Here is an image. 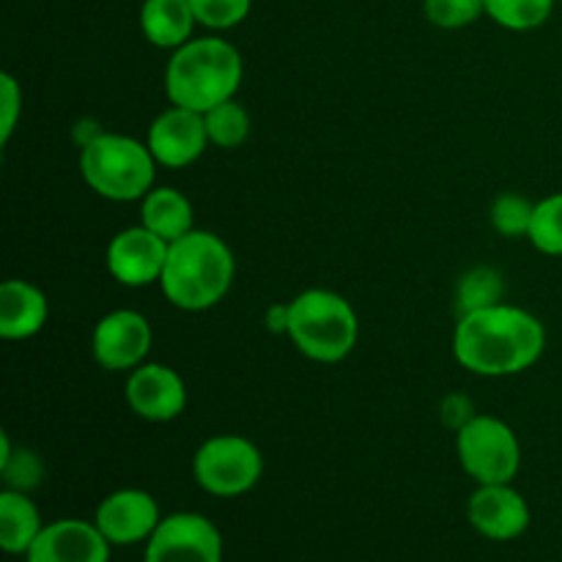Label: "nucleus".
Instances as JSON below:
<instances>
[{
	"label": "nucleus",
	"mask_w": 562,
	"mask_h": 562,
	"mask_svg": "<svg viewBox=\"0 0 562 562\" xmlns=\"http://www.w3.org/2000/svg\"><path fill=\"white\" fill-rule=\"evenodd\" d=\"M547 346V329L532 313L516 305L483 307L459 316L453 357L477 376H514L536 366Z\"/></svg>",
	"instance_id": "f257e3e1"
},
{
	"label": "nucleus",
	"mask_w": 562,
	"mask_h": 562,
	"mask_svg": "<svg viewBox=\"0 0 562 562\" xmlns=\"http://www.w3.org/2000/svg\"><path fill=\"white\" fill-rule=\"evenodd\" d=\"M245 77L241 53L220 36L190 38L173 49L165 66V93L170 104L206 113L236 99Z\"/></svg>",
	"instance_id": "f03ea898"
},
{
	"label": "nucleus",
	"mask_w": 562,
	"mask_h": 562,
	"mask_svg": "<svg viewBox=\"0 0 562 562\" xmlns=\"http://www.w3.org/2000/svg\"><path fill=\"white\" fill-rule=\"evenodd\" d=\"M234 274L236 261L231 247L212 231L195 228L170 245L159 285L173 307L201 313L223 302Z\"/></svg>",
	"instance_id": "7ed1b4c3"
},
{
	"label": "nucleus",
	"mask_w": 562,
	"mask_h": 562,
	"mask_svg": "<svg viewBox=\"0 0 562 562\" xmlns=\"http://www.w3.org/2000/svg\"><path fill=\"white\" fill-rule=\"evenodd\" d=\"M291 344L313 362L346 360L357 346L360 322L346 296L327 289H307L289 302Z\"/></svg>",
	"instance_id": "20e7f679"
},
{
	"label": "nucleus",
	"mask_w": 562,
	"mask_h": 562,
	"mask_svg": "<svg viewBox=\"0 0 562 562\" xmlns=\"http://www.w3.org/2000/svg\"><path fill=\"white\" fill-rule=\"evenodd\" d=\"M157 159L146 143L102 132L80 148V176L99 198L115 203L143 201L154 190Z\"/></svg>",
	"instance_id": "39448f33"
},
{
	"label": "nucleus",
	"mask_w": 562,
	"mask_h": 562,
	"mask_svg": "<svg viewBox=\"0 0 562 562\" xmlns=\"http://www.w3.org/2000/svg\"><path fill=\"white\" fill-rule=\"evenodd\" d=\"M456 453L461 467L481 486L510 483L521 467V448L514 428L492 415H475L459 428Z\"/></svg>",
	"instance_id": "423d86ee"
},
{
	"label": "nucleus",
	"mask_w": 562,
	"mask_h": 562,
	"mask_svg": "<svg viewBox=\"0 0 562 562\" xmlns=\"http://www.w3.org/2000/svg\"><path fill=\"white\" fill-rule=\"evenodd\" d=\"M192 475L198 486L214 497H239L261 481L263 456L250 439L220 434L195 450Z\"/></svg>",
	"instance_id": "0eeeda50"
},
{
	"label": "nucleus",
	"mask_w": 562,
	"mask_h": 562,
	"mask_svg": "<svg viewBox=\"0 0 562 562\" xmlns=\"http://www.w3.org/2000/svg\"><path fill=\"white\" fill-rule=\"evenodd\" d=\"M143 562H223V536L206 516H168L148 538Z\"/></svg>",
	"instance_id": "6e6552de"
},
{
	"label": "nucleus",
	"mask_w": 562,
	"mask_h": 562,
	"mask_svg": "<svg viewBox=\"0 0 562 562\" xmlns=\"http://www.w3.org/2000/svg\"><path fill=\"white\" fill-rule=\"evenodd\" d=\"M151 324L143 313L126 311V307L124 311H113L99 318V324L93 327V360L104 371H135L137 366L146 362L148 351H151Z\"/></svg>",
	"instance_id": "1a4fd4ad"
},
{
	"label": "nucleus",
	"mask_w": 562,
	"mask_h": 562,
	"mask_svg": "<svg viewBox=\"0 0 562 562\" xmlns=\"http://www.w3.org/2000/svg\"><path fill=\"white\" fill-rule=\"evenodd\" d=\"M146 146L154 154V159H157V165H162V168L179 170L198 162L209 146V132L203 113L170 104L148 126Z\"/></svg>",
	"instance_id": "9d476101"
},
{
	"label": "nucleus",
	"mask_w": 562,
	"mask_h": 562,
	"mask_svg": "<svg viewBox=\"0 0 562 562\" xmlns=\"http://www.w3.org/2000/svg\"><path fill=\"white\" fill-rule=\"evenodd\" d=\"M170 245L146 225L124 228L108 245V272L126 289L159 283Z\"/></svg>",
	"instance_id": "9b49d317"
},
{
	"label": "nucleus",
	"mask_w": 562,
	"mask_h": 562,
	"mask_svg": "<svg viewBox=\"0 0 562 562\" xmlns=\"http://www.w3.org/2000/svg\"><path fill=\"white\" fill-rule=\"evenodd\" d=\"M124 398L126 406L148 423H170L187 409L184 379L159 362H143L130 371Z\"/></svg>",
	"instance_id": "f8f14e48"
},
{
	"label": "nucleus",
	"mask_w": 562,
	"mask_h": 562,
	"mask_svg": "<svg viewBox=\"0 0 562 562\" xmlns=\"http://www.w3.org/2000/svg\"><path fill=\"white\" fill-rule=\"evenodd\" d=\"M157 499L140 488H121L102 499L97 508L93 525L113 547H130V543L148 541L159 527Z\"/></svg>",
	"instance_id": "ddd939ff"
},
{
	"label": "nucleus",
	"mask_w": 562,
	"mask_h": 562,
	"mask_svg": "<svg viewBox=\"0 0 562 562\" xmlns=\"http://www.w3.org/2000/svg\"><path fill=\"white\" fill-rule=\"evenodd\" d=\"M470 525L492 541H514L530 527V505L510 483L481 486L470 497Z\"/></svg>",
	"instance_id": "4468645a"
},
{
	"label": "nucleus",
	"mask_w": 562,
	"mask_h": 562,
	"mask_svg": "<svg viewBox=\"0 0 562 562\" xmlns=\"http://www.w3.org/2000/svg\"><path fill=\"white\" fill-rule=\"evenodd\" d=\"M110 541L97 525L80 519H60L44 527L33 547L27 549V562H108Z\"/></svg>",
	"instance_id": "2eb2a0df"
},
{
	"label": "nucleus",
	"mask_w": 562,
	"mask_h": 562,
	"mask_svg": "<svg viewBox=\"0 0 562 562\" xmlns=\"http://www.w3.org/2000/svg\"><path fill=\"white\" fill-rule=\"evenodd\" d=\"M49 302L38 285L27 280H5L0 285V338L27 340L47 324Z\"/></svg>",
	"instance_id": "dca6fc26"
},
{
	"label": "nucleus",
	"mask_w": 562,
	"mask_h": 562,
	"mask_svg": "<svg viewBox=\"0 0 562 562\" xmlns=\"http://www.w3.org/2000/svg\"><path fill=\"white\" fill-rule=\"evenodd\" d=\"M140 225L162 236L168 245L195 231V212L184 192L176 187H154L140 203Z\"/></svg>",
	"instance_id": "f3484780"
},
{
	"label": "nucleus",
	"mask_w": 562,
	"mask_h": 562,
	"mask_svg": "<svg viewBox=\"0 0 562 562\" xmlns=\"http://www.w3.org/2000/svg\"><path fill=\"white\" fill-rule=\"evenodd\" d=\"M195 25L190 0H146L140 9L143 36L159 49H179L190 42Z\"/></svg>",
	"instance_id": "a211bd4d"
},
{
	"label": "nucleus",
	"mask_w": 562,
	"mask_h": 562,
	"mask_svg": "<svg viewBox=\"0 0 562 562\" xmlns=\"http://www.w3.org/2000/svg\"><path fill=\"white\" fill-rule=\"evenodd\" d=\"M42 530L36 505L25 497V492L5 488L0 494V547L3 552L27 554Z\"/></svg>",
	"instance_id": "6ab92c4d"
},
{
	"label": "nucleus",
	"mask_w": 562,
	"mask_h": 562,
	"mask_svg": "<svg viewBox=\"0 0 562 562\" xmlns=\"http://www.w3.org/2000/svg\"><path fill=\"white\" fill-rule=\"evenodd\" d=\"M505 296V280L494 267H475L459 280L456 289V311L459 316L499 305Z\"/></svg>",
	"instance_id": "aec40b11"
},
{
	"label": "nucleus",
	"mask_w": 562,
	"mask_h": 562,
	"mask_svg": "<svg viewBox=\"0 0 562 562\" xmlns=\"http://www.w3.org/2000/svg\"><path fill=\"white\" fill-rule=\"evenodd\" d=\"M483 9L508 31H536L552 16L554 0H483Z\"/></svg>",
	"instance_id": "412c9836"
},
{
	"label": "nucleus",
	"mask_w": 562,
	"mask_h": 562,
	"mask_svg": "<svg viewBox=\"0 0 562 562\" xmlns=\"http://www.w3.org/2000/svg\"><path fill=\"white\" fill-rule=\"evenodd\" d=\"M203 121H206L209 143L220 148H239L250 135V115L236 99H228V102L206 110Z\"/></svg>",
	"instance_id": "4be33fe9"
},
{
	"label": "nucleus",
	"mask_w": 562,
	"mask_h": 562,
	"mask_svg": "<svg viewBox=\"0 0 562 562\" xmlns=\"http://www.w3.org/2000/svg\"><path fill=\"white\" fill-rule=\"evenodd\" d=\"M527 239L543 256H562V192L536 203Z\"/></svg>",
	"instance_id": "5701e85b"
},
{
	"label": "nucleus",
	"mask_w": 562,
	"mask_h": 562,
	"mask_svg": "<svg viewBox=\"0 0 562 562\" xmlns=\"http://www.w3.org/2000/svg\"><path fill=\"white\" fill-rule=\"evenodd\" d=\"M532 212H536V203L516 195V192H505L492 206L494 231L505 236V239H521V236L530 234Z\"/></svg>",
	"instance_id": "b1692460"
},
{
	"label": "nucleus",
	"mask_w": 562,
	"mask_h": 562,
	"mask_svg": "<svg viewBox=\"0 0 562 562\" xmlns=\"http://www.w3.org/2000/svg\"><path fill=\"white\" fill-rule=\"evenodd\" d=\"M195 11L198 25L212 27V31H228L247 20L252 9V0H190Z\"/></svg>",
	"instance_id": "393cba45"
},
{
	"label": "nucleus",
	"mask_w": 562,
	"mask_h": 562,
	"mask_svg": "<svg viewBox=\"0 0 562 562\" xmlns=\"http://www.w3.org/2000/svg\"><path fill=\"white\" fill-rule=\"evenodd\" d=\"M423 9H426L428 22L445 31H459L486 14L483 0H426Z\"/></svg>",
	"instance_id": "a878e982"
},
{
	"label": "nucleus",
	"mask_w": 562,
	"mask_h": 562,
	"mask_svg": "<svg viewBox=\"0 0 562 562\" xmlns=\"http://www.w3.org/2000/svg\"><path fill=\"white\" fill-rule=\"evenodd\" d=\"M0 143H9L11 140V132H14L16 121H20L22 113V91H20V82L3 71L0 75Z\"/></svg>",
	"instance_id": "bb28decb"
},
{
	"label": "nucleus",
	"mask_w": 562,
	"mask_h": 562,
	"mask_svg": "<svg viewBox=\"0 0 562 562\" xmlns=\"http://www.w3.org/2000/svg\"><path fill=\"white\" fill-rule=\"evenodd\" d=\"M267 324L272 333H289V305H274L267 311Z\"/></svg>",
	"instance_id": "cd10ccee"
}]
</instances>
